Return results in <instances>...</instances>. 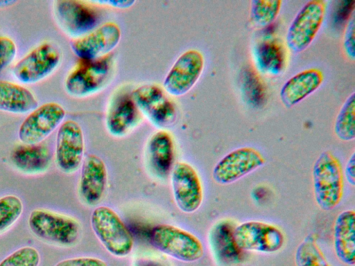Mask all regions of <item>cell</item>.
<instances>
[{"mask_svg": "<svg viewBox=\"0 0 355 266\" xmlns=\"http://www.w3.org/2000/svg\"><path fill=\"white\" fill-rule=\"evenodd\" d=\"M312 181L315 202L322 210L329 211L339 205L344 193L343 169L331 151L324 150L315 161Z\"/></svg>", "mask_w": 355, "mask_h": 266, "instance_id": "obj_1", "label": "cell"}, {"mask_svg": "<svg viewBox=\"0 0 355 266\" xmlns=\"http://www.w3.org/2000/svg\"><path fill=\"white\" fill-rule=\"evenodd\" d=\"M114 72L112 53L94 60L80 59L66 78V91L77 98L92 96L109 84Z\"/></svg>", "mask_w": 355, "mask_h": 266, "instance_id": "obj_2", "label": "cell"}, {"mask_svg": "<svg viewBox=\"0 0 355 266\" xmlns=\"http://www.w3.org/2000/svg\"><path fill=\"white\" fill-rule=\"evenodd\" d=\"M92 229L103 246L112 256H128L134 246L133 237L119 214L107 206L96 207L91 214Z\"/></svg>", "mask_w": 355, "mask_h": 266, "instance_id": "obj_3", "label": "cell"}, {"mask_svg": "<svg viewBox=\"0 0 355 266\" xmlns=\"http://www.w3.org/2000/svg\"><path fill=\"white\" fill-rule=\"evenodd\" d=\"M149 240L154 248L180 261L195 262L204 255L202 243L197 236L172 224L154 227Z\"/></svg>", "mask_w": 355, "mask_h": 266, "instance_id": "obj_4", "label": "cell"}, {"mask_svg": "<svg viewBox=\"0 0 355 266\" xmlns=\"http://www.w3.org/2000/svg\"><path fill=\"white\" fill-rule=\"evenodd\" d=\"M28 225L39 238L62 246L75 245L81 234V225L76 218L49 210H33Z\"/></svg>", "mask_w": 355, "mask_h": 266, "instance_id": "obj_5", "label": "cell"}, {"mask_svg": "<svg viewBox=\"0 0 355 266\" xmlns=\"http://www.w3.org/2000/svg\"><path fill=\"white\" fill-rule=\"evenodd\" d=\"M132 97L141 114L157 128H169L177 122L178 107L159 85H142L132 91Z\"/></svg>", "mask_w": 355, "mask_h": 266, "instance_id": "obj_6", "label": "cell"}, {"mask_svg": "<svg viewBox=\"0 0 355 266\" xmlns=\"http://www.w3.org/2000/svg\"><path fill=\"white\" fill-rule=\"evenodd\" d=\"M326 10L325 1L311 0L297 12L286 34V44L291 52L300 53L311 44L322 26Z\"/></svg>", "mask_w": 355, "mask_h": 266, "instance_id": "obj_7", "label": "cell"}, {"mask_svg": "<svg viewBox=\"0 0 355 266\" xmlns=\"http://www.w3.org/2000/svg\"><path fill=\"white\" fill-rule=\"evenodd\" d=\"M55 17L61 28L75 39L100 26L101 14L90 1L58 0L54 2Z\"/></svg>", "mask_w": 355, "mask_h": 266, "instance_id": "obj_8", "label": "cell"}, {"mask_svg": "<svg viewBox=\"0 0 355 266\" xmlns=\"http://www.w3.org/2000/svg\"><path fill=\"white\" fill-rule=\"evenodd\" d=\"M236 246L242 251L275 253L284 244V236L275 225L261 221H248L234 229Z\"/></svg>", "mask_w": 355, "mask_h": 266, "instance_id": "obj_9", "label": "cell"}, {"mask_svg": "<svg viewBox=\"0 0 355 266\" xmlns=\"http://www.w3.org/2000/svg\"><path fill=\"white\" fill-rule=\"evenodd\" d=\"M265 163V157L256 148L241 147L228 152L218 161L213 168L212 178L218 184H230L261 168Z\"/></svg>", "mask_w": 355, "mask_h": 266, "instance_id": "obj_10", "label": "cell"}, {"mask_svg": "<svg viewBox=\"0 0 355 266\" xmlns=\"http://www.w3.org/2000/svg\"><path fill=\"white\" fill-rule=\"evenodd\" d=\"M170 175L177 207L185 213L196 212L203 201V188L197 170L189 163L179 161L174 165Z\"/></svg>", "mask_w": 355, "mask_h": 266, "instance_id": "obj_11", "label": "cell"}, {"mask_svg": "<svg viewBox=\"0 0 355 266\" xmlns=\"http://www.w3.org/2000/svg\"><path fill=\"white\" fill-rule=\"evenodd\" d=\"M204 66V55L200 51H185L176 59L164 78L165 91L173 96L186 94L200 78Z\"/></svg>", "mask_w": 355, "mask_h": 266, "instance_id": "obj_12", "label": "cell"}, {"mask_svg": "<svg viewBox=\"0 0 355 266\" xmlns=\"http://www.w3.org/2000/svg\"><path fill=\"white\" fill-rule=\"evenodd\" d=\"M66 112L62 106L51 102L43 104L31 112L21 123L18 136L24 144L42 143L64 118Z\"/></svg>", "mask_w": 355, "mask_h": 266, "instance_id": "obj_13", "label": "cell"}, {"mask_svg": "<svg viewBox=\"0 0 355 266\" xmlns=\"http://www.w3.org/2000/svg\"><path fill=\"white\" fill-rule=\"evenodd\" d=\"M85 139L80 125L67 120L60 125L55 146L56 162L65 173H73L81 166L84 159Z\"/></svg>", "mask_w": 355, "mask_h": 266, "instance_id": "obj_14", "label": "cell"}, {"mask_svg": "<svg viewBox=\"0 0 355 266\" xmlns=\"http://www.w3.org/2000/svg\"><path fill=\"white\" fill-rule=\"evenodd\" d=\"M60 60L58 48L50 43H44L21 59L15 65L13 73L21 82L35 83L50 75Z\"/></svg>", "mask_w": 355, "mask_h": 266, "instance_id": "obj_15", "label": "cell"}, {"mask_svg": "<svg viewBox=\"0 0 355 266\" xmlns=\"http://www.w3.org/2000/svg\"><path fill=\"white\" fill-rule=\"evenodd\" d=\"M121 37L119 26L105 22L87 35L71 42V48L80 59L94 60L111 53Z\"/></svg>", "mask_w": 355, "mask_h": 266, "instance_id": "obj_16", "label": "cell"}, {"mask_svg": "<svg viewBox=\"0 0 355 266\" xmlns=\"http://www.w3.org/2000/svg\"><path fill=\"white\" fill-rule=\"evenodd\" d=\"M141 120V114L132 97V91L120 89L110 101L105 127L112 136L121 138L135 129Z\"/></svg>", "mask_w": 355, "mask_h": 266, "instance_id": "obj_17", "label": "cell"}, {"mask_svg": "<svg viewBox=\"0 0 355 266\" xmlns=\"http://www.w3.org/2000/svg\"><path fill=\"white\" fill-rule=\"evenodd\" d=\"M108 174L103 160L94 154L83 159L78 184L81 200L88 206H95L103 199L107 188Z\"/></svg>", "mask_w": 355, "mask_h": 266, "instance_id": "obj_18", "label": "cell"}, {"mask_svg": "<svg viewBox=\"0 0 355 266\" xmlns=\"http://www.w3.org/2000/svg\"><path fill=\"white\" fill-rule=\"evenodd\" d=\"M322 71L315 67L302 70L288 79L281 87L282 103L291 108L314 93L322 84Z\"/></svg>", "mask_w": 355, "mask_h": 266, "instance_id": "obj_19", "label": "cell"}, {"mask_svg": "<svg viewBox=\"0 0 355 266\" xmlns=\"http://www.w3.org/2000/svg\"><path fill=\"white\" fill-rule=\"evenodd\" d=\"M147 160L153 173L165 178L174 166L175 145L172 135L165 130L153 133L147 143Z\"/></svg>", "mask_w": 355, "mask_h": 266, "instance_id": "obj_20", "label": "cell"}, {"mask_svg": "<svg viewBox=\"0 0 355 266\" xmlns=\"http://www.w3.org/2000/svg\"><path fill=\"white\" fill-rule=\"evenodd\" d=\"M333 241L334 252L343 263L355 264V212L346 210L340 213L334 222Z\"/></svg>", "mask_w": 355, "mask_h": 266, "instance_id": "obj_21", "label": "cell"}, {"mask_svg": "<svg viewBox=\"0 0 355 266\" xmlns=\"http://www.w3.org/2000/svg\"><path fill=\"white\" fill-rule=\"evenodd\" d=\"M48 147L42 144H24L16 147L12 152L11 160L21 171L26 173H39L46 170L51 162Z\"/></svg>", "mask_w": 355, "mask_h": 266, "instance_id": "obj_22", "label": "cell"}, {"mask_svg": "<svg viewBox=\"0 0 355 266\" xmlns=\"http://www.w3.org/2000/svg\"><path fill=\"white\" fill-rule=\"evenodd\" d=\"M37 107V99L28 89L12 82L0 80V110L24 114Z\"/></svg>", "mask_w": 355, "mask_h": 266, "instance_id": "obj_23", "label": "cell"}, {"mask_svg": "<svg viewBox=\"0 0 355 266\" xmlns=\"http://www.w3.org/2000/svg\"><path fill=\"white\" fill-rule=\"evenodd\" d=\"M234 229L227 222H220L210 232V245L214 254L223 263H236L241 258L242 250L234 242Z\"/></svg>", "mask_w": 355, "mask_h": 266, "instance_id": "obj_24", "label": "cell"}, {"mask_svg": "<svg viewBox=\"0 0 355 266\" xmlns=\"http://www.w3.org/2000/svg\"><path fill=\"white\" fill-rule=\"evenodd\" d=\"M255 57L259 69L267 74L278 75L284 66V49L275 41H265L259 44Z\"/></svg>", "mask_w": 355, "mask_h": 266, "instance_id": "obj_25", "label": "cell"}, {"mask_svg": "<svg viewBox=\"0 0 355 266\" xmlns=\"http://www.w3.org/2000/svg\"><path fill=\"white\" fill-rule=\"evenodd\" d=\"M336 136L343 141L355 138V93L349 94L343 103L334 124Z\"/></svg>", "mask_w": 355, "mask_h": 266, "instance_id": "obj_26", "label": "cell"}, {"mask_svg": "<svg viewBox=\"0 0 355 266\" xmlns=\"http://www.w3.org/2000/svg\"><path fill=\"white\" fill-rule=\"evenodd\" d=\"M281 0H254L250 3V20L256 27L264 28L272 24L280 12Z\"/></svg>", "mask_w": 355, "mask_h": 266, "instance_id": "obj_27", "label": "cell"}, {"mask_svg": "<svg viewBox=\"0 0 355 266\" xmlns=\"http://www.w3.org/2000/svg\"><path fill=\"white\" fill-rule=\"evenodd\" d=\"M296 266H330L312 234L306 236L295 253Z\"/></svg>", "mask_w": 355, "mask_h": 266, "instance_id": "obj_28", "label": "cell"}, {"mask_svg": "<svg viewBox=\"0 0 355 266\" xmlns=\"http://www.w3.org/2000/svg\"><path fill=\"white\" fill-rule=\"evenodd\" d=\"M23 211L21 200L13 195L0 197V233L8 229L20 217Z\"/></svg>", "mask_w": 355, "mask_h": 266, "instance_id": "obj_29", "label": "cell"}, {"mask_svg": "<svg viewBox=\"0 0 355 266\" xmlns=\"http://www.w3.org/2000/svg\"><path fill=\"white\" fill-rule=\"evenodd\" d=\"M40 260V254L36 249L24 247L6 257L0 266H38Z\"/></svg>", "mask_w": 355, "mask_h": 266, "instance_id": "obj_30", "label": "cell"}, {"mask_svg": "<svg viewBox=\"0 0 355 266\" xmlns=\"http://www.w3.org/2000/svg\"><path fill=\"white\" fill-rule=\"evenodd\" d=\"M354 12L346 24L343 40V48L346 57L351 61L355 59V19Z\"/></svg>", "mask_w": 355, "mask_h": 266, "instance_id": "obj_31", "label": "cell"}, {"mask_svg": "<svg viewBox=\"0 0 355 266\" xmlns=\"http://www.w3.org/2000/svg\"><path fill=\"white\" fill-rule=\"evenodd\" d=\"M17 47L13 40L8 37L0 36V72L13 60Z\"/></svg>", "mask_w": 355, "mask_h": 266, "instance_id": "obj_32", "label": "cell"}, {"mask_svg": "<svg viewBox=\"0 0 355 266\" xmlns=\"http://www.w3.org/2000/svg\"><path fill=\"white\" fill-rule=\"evenodd\" d=\"M55 266H108L107 263L98 258L82 256L63 260Z\"/></svg>", "mask_w": 355, "mask_h": 266, "instance_id": "obj_33", "label": "cell"}, {"mask_svg": "<svg viewBox=\"0 0 355 266\" xmlns=\"http://www.w3.org/2000/svg\"><path fill=\"white\" fill-rule=\"evenodd\" d=\"M343 175L347 183L352 186H355V152L349 157L344 170Z\"/></svg>", "mask_w": 355, "mask_h": 266, "instance_id": "obj_34", "label": "cell"}, {"mask_svg": "<svg viewBox=\"0 0 355 266\" xmlns=\"http://www.w3.org/2000/svg\"><path fill=\"white\" fill-rule=\"evenodd\" d=\"M96 3L109 5L110 6L125 9L130 8L135 3V1L132 0H106V1H93Z\"/></svg>", "mask_w": 355, "mask_h": 266, "instance_id": "obj_35", "label": "cell"}, {"mask_svg": "<svg viewBox=\"0 0 355 266\" xmlns=\"http://www.w3.org/2000/svg\"><path fill=\"white\" fill-rule=\"evenodd\" d=\"M139 266H162L160 263L153 261V260H147L142 262Z\"/></svg>", "mask_w": 355, "mask_h": 266, "instance_id": "obj_36", "label": "cell"}, {"mask_svg": "<svg viewBox=\"0 0 355 266\" xmlns=\"http://www.w3.org/2000/svg\"><path fill=\"white\" fill-rule=\"evenodd\" d=\"M16 1H10V0H6H6H0V7L12 5Z\"/></svg>", "mask_w": 355, "mask_h": 266, "instance_id": "obj_37", "label": "cell"}]
</instances>
